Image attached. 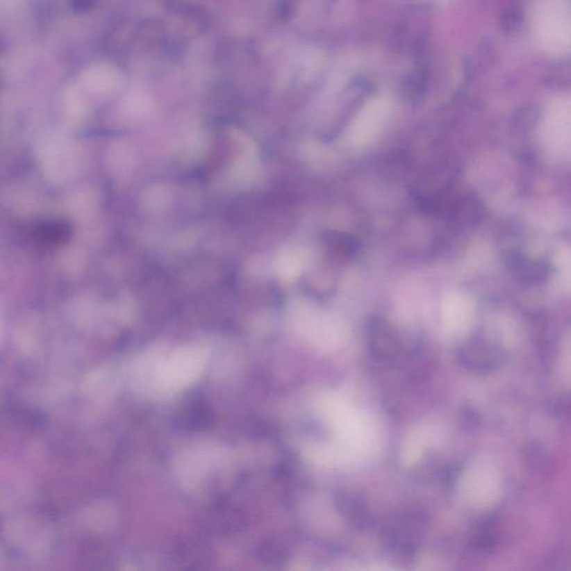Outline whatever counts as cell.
<instances>
[{
  "label": "cell",
  "instance_id": "3957f363",
  "mask_svg": "<svg viewBox=\"0 0 571 571\" xmlns=\"http://www.w3.org/2000/svg\"><path fill=\"white\" fill-rule=\"evenodd\" d=\"M337 506L338 510H342V515L349 518L357 523V521H362L366 517V506L364 502L359 498L348 493H342L336 495Z\"/></svg>",
  "mask_w": 571,
  "mask_h": 571
},
{
  "label": "cell",
  "instance_id": "277c9868",
  "mask_svg": "<svg viewBox=\"0 0 571 571\" xmlns=\"http://www.w3.org/2000/svg\"><path fill=\"white\" fill-rule=\"evenodd\" d=\"M280 272L287 277H292L294 274H297L301 267V259L297 254H287V256H283L281 258V261L279 263Z\"/></svg>",
  "mask_w": 571,
  "mask_h": 571
},
{
  "label": "cell",
  "instance_id": "6da1fadb",
  "mask_svg": "<svg viewBox=\"0 0 571 571\" xmlns=\"http://www.w3.org/2000/svg\"><path fill=\"white\" fill-rule=\"evenodd\" d=\"M538 45L552 55L571 51V3L569 0H538L531 17Z\"/></svg>",
  "mask_w": 571,
  "mask_h": 571
},
{
  "label": "cell",
  "instance_id": "7a4b0ae2",
  "mask_svg": "<svg viewBox=\"0 0 571 571\" xmlns=\"http://www.w3.org/2000/svg\"><path fill=\"white\" fill-rule=\"evenodd\" d=\"M386 115V105L381 101L371 103L361 114L354 126V140L357 142L367 141L376 132Z\"/></svg>",
  "mask_w": 571,
  "mask_h": 571
}]
</instances>
